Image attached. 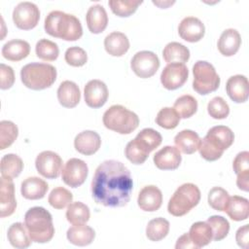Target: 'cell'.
Segmentation results:
<instances>
[{
    "instance_id": "cell-12",
    "label": "cell",
    "mask_w": 249,
    "mask_h": 249,
    "mask_svg": "<svg viewBox=\"0 0 249 249\" xmlns=\"http://www.w3.org/2000/svg\"><path fill=\"white\" fill-rule=\"evenodd\" d=\"M88 173L89 168L87 163L80 159L72 158L64 164L61 171V177L67 186L77 188L84 184L88 177Z\"/></svg>"
},
{
    "instance_id": "cell-17",
    "label": "cell",
    "mask_w": 249,
    "mask_h": 249,
    "mask_svg": "<svg viewBox=\"0 0 249 249\" xmlns=\"http://www.w3.org/2000/svg\"><path fill=\"white\" fill-rule=\"evenodd\" d=\"M182 160L180 151L173 146H164L154 155L155 165L161 170H174Z\"/></svg>"
},
{
    "instance_id": "cell-2",
    "label": "cell",
    "mask_w": 249,
    "mask_h": 249,
    "mask_svg": "<svg viewBox=\"0 0 249 249\" xmlns=\"http://www.w3.org/2000/svg\"><path fill=\"white\" fill-rule=\"evenodd\" d=\"M45 31L65 41H77L83 35L82 24L74 15L61 11H53L45 18Z\"/></svg>"
},
{
    "instance_id": "cell-23",
    "label": "cell",
    "mask_w": 249,
    "mask_h": 249,
    "mask_svg": "<svg viewBox=\"0 0 249 249\" xmlns=\"http://www.w3.org/2000/svg\"><path fill=\"white\" fill-rule=\"evenodd\" d=\"M57 99L61 106L73 108L78 105L81 99L80 89L72 81H63L57 89Z\"/></svg>"
},
{
    "instance_id": "cell-31",
    "label": "cell",
    "mask_w": 249,
    "mask_h": 249,
    "mask_svg": "<svg viewBox=\"0 0 249 249\" xmlns=\"http://www.w3.org/2000/svg\"><path fill=\"white\" fill-rule=\"evenodd\" d=\"M7 237L11 245L18 249H24L29 247L32 241L25 225L19 222L14 223L10 226L8 229Z\"/></svg>"
},
{
    "instance_id": "cell-39",
    "label": "cell",
    "mask_w": 249,
    "mask_h": 249,
    "mask_svg": "<svg viewBox=\"0 0 249 249\" xmlns=\"http://www.w3.org/2000/svg\"><path fill=\"white\" fill-rule=\"evenodd\" d=\"M142 4V1L135 0H110L108 5L111 11L118 17L126 18L135 13L138 6Z\"/></svg>"
},
{
    "instance_id": "cell-48",
    "label": "cell",
    "mask_w": 249,
    "mask_h": 249,
    "mask_svg": "<svg viewBox=\"0 0 249 249\" xmlns=\"http://www.w3.org/2000/svg\"><path fill=\"white\" fill-rule=\"evenodd\" d=\"M232 167L236 175L244 172H249V153L247 151L238 153L233 160Z\"/></svg>"
},
{
    "instance_id": "cell-3",
    "label": "cell",
    "mask_w": 249,
    "mask_h": 249,
    "mask_svg": "<svg viewBox=\"0 0 249 249\" xmlns=\"http://www.w3.org/2000/svg\"><path fill=\"white\" fill-rule=\"evenodd\" d=\"M233 140L234 134L230 127L226 125L213 126L200 140L199 154L205 160H217L222 157L224 151L231 146Z\"/></svg>"
},
{
    "instance_id": "cell-26",
    "label": "cell",
    "mask_w": 249,
    "mask_h": 249,
    "mask_svg": "<svg viewBox=\"0 0 249 249\" xmlns=\"http://www.w3.org/2000/svg\"><path fill=\"white\" fill-rule=\"evenodd\" d=\"M104 48L109 54L122 56L128 51L129 41L124 33L114 31L105 37Z\"/></svg>"
},
{
    "instance_id": "cell-37",
    "label": "cell",
    "mask_w": 249,
    "mask_h": 249,
    "mask_svg": "<svg viewBox=\"0 0 249 249\" xmlns=\"http://www.w3.org/2000/svg\"><path fill=\"white\" fill-rule=\"evenodd\" d=\"M173 108L179 114L180 118L188 119L195 115V113L196 112L197 101L194 96L190 94H184L176 99Z\"/></svg>"
},
{
    "instance_id": "cell-43",
    "label": "cell",
    "mask_w": 249,
    "mask_h": 249,
    "mask_svg": "<svg viewBox=\"0 0 249 249\" xmlns=\"http://www.w3.org/2000/svg\"><path fill=\"white\" fill-rule=\"evenodd\" d=\"M206 223L211 227L213 240L220 241L224 239L230 231V224L228 220L222 216L214 215L207 219Z\"/></svg>"
},
{
    "instance_id": "cell-20",
    "label": "cell",
    "mask_w": 249,
    "mask_h": 249,
    "mask_svg": "<svg viewBox=\"0 0 249 249\" xmlns=\"http://www.w3.org/2000/svg\"><path fill=\"white\" fill-rule=\"evenodd\" d=\"M226 90L232 101L236 103L245 102L249 94V83L247 78L243 75L231 76L227 81Z\"/></svg>"
},
{
    "instance_id": "cell-45",
    "label": "cell",
    "mask_w": 249,
    "mask_h": 249,
    "mask_svg": "<svg viewBox=\"0 0 249 249\" xmlns=\"http://www.w3.org/2000/svg\"><path fill=\"white\" fill-rule=\"evenodd\" d=\"M229 197V193L225 189L221 187H214L208 194V203L213 209L217 211H224Z\"/></svg>"
},
{
    "instance_id": "cell-18",
    "label": "cell",
    "mask_w": 249,
    "mask_h": 249,
    "mask_svg": "<svg viewBox=\"0 0 249 249\" xmlns=\"http://www.w3.org/2000/svg\"><path fill=\"white\" fill-rule=\"evenodd\" d=\"M137 203L143 211L154 212L159 210L162 203L161 191L154 185L144 187L138 195Z\"/></svg>"
},
{
    "instance_id": "cell-38",
    "label": "cell",
    "mask_w": 249,
    "mask_h": 249,
    "mask_svg": "<svg viewBox=\"0 0 249 249\" xmlns=\"http://www.w3.org/2000/svg\"><path fill=\"white\" fill-rule=\"evenodd\" d=\"M35 52L36 55L45 61H53L59 54L57 44L48 39L39 40L36 44Z\"/></svg>"
},
{
    "instance_id": "cell-4",
    "label": "cell",
    "mask_w": 249,
    "mask_h": 249,
    "mask_svg": "<svg viewBox=\"0 0 249 249\" xmlns=\"http://www.w3.org/2000/svg\"><path fill=\"white\" fill-rule=\"evenodd\" d=\"M24 225L32 241L49 242L54 234L51 213L41 206L31 207L24 215Z\"/></svg>"
},
{
    "instance_id": "cell-50",
    "label": "cell",
    "mask_w": 249,
    "mask_h": 249,
    "mask_svg": "<svg viewBox=\"0 0 249 249\" xmlns=\"http://www.w3.org/2000/svg\"><path fill=\"white\" fill-rule=\"evenodd\" d=\"M249 225H244L240 227L235 234V240L239 247L246 249L248 247L249 240Z\"/></svg>"
},
{
    "instance_id": "cell-19",
    "label": "cell",
    "mask_w": 249,
    "mask_h": 249,
    "mask_svg": "<svg viewBox=\"0 0 249 249\" xmlns=\"http://www.w3.org/2000/svg\"><path fill=\"white\" fill-rule=\"evenodd\" d=\"M101 146V139L93 130H84L77 134L74 139L75 149L83 155L90 156L96 153Z\"/></svg>"
},
{
    "instance_id": "cell-14",
    "label": "cell",
    "mask_w": 249,
    "mask_h": 249,
    "mask_svg": "<svg viewBox=\"0 0 249 249\" xmlns=\"http://www.w3.org/2000/svg\"><path fill=\"white\" fill-rule=\"evenodd\" d=\"M108 89L105 83L94 79L87 83L84 89V96L86 104L90 108L102 107L108 99Z\"/></svg>"
},
{
    "instance_id": "cell-22",
    "label": "cell",
    "mask_w": 249,
    "mask_h": 249,
    "mask_svg": "<svg viewBox=\"0 0 249 249\" xmlns=\"http://www.w3.org/2000/svg\"><path fill=\"white\" fill-rule=\"evenodd\" d=\"M49 190V185L43 179L33 176L22 181L20 187L21 196L26 199L36 200L45 196Z\"/></svg>"
},
{
    "instance_id": "cell-34",
    "label": "cell",
    "mask_w": 249,
    "mask_h": 249,
    "mask_svg": "<svg viewBox=\"0 0 249 249\" xmlns=\"http://www.w3.org/2000/svg\"><path fill=\"white\" fill-rule=\"evenodd\" d=\"M0 166L2 177L14 179L21 173L23 169V162L18 155L7 154L2 157Z\"/></svg>"
},
{
    "instance_id": "cell-53",
    "label": "cell",
    "mask_w": 249,
    "mask_h": 249,
    "mask_svg": "<svg viewBox=\"0 0 249 249\" xmlns=\"http://www.w3.org/2000/svg\"><path fill=\"white\" fill-rule=\"evenodd\" d=\"M153 3L155 4V5H157V6H159V7H160L161 9H165V8H167L169 5H172V4H174L175 2L174 1H172V2H170V1H167V2H161V1H159V2H157V1H153Z\"/></svg>"
},
{
    "instance_id": "cell-10",
    "label": "cell",
    "mask_w": 249,
    "mask_h": 249,
    "mask_svg": "<svg viewBox=\"0 0 249 249\" xmlns=\"http://www.w3.org/2000/svg\"><path fill=\"white\" fill-rule=\"evenodd\" d=\"M130 67L136 76L146 79L154 76L160 67L158 55L150 51L136 53L130 62Z\"/></svg>"
},
{
    "instance_id": "cell-21",
    "label": "cell",
    "mask_w": 249,
    "mask_h": 249,
    "mask_svg": "<svg viewBox=\"0 0 249 249\" xmlns=\"http://www.w3.org/2000/svg\"><path fill=\"white\" fill-rule=\"evenodd\" d=\"M89 30L93 34H99L105 30L108 24V16L103 6L99 4L89 8L86 16Z\"/></svg>"
},
{
    "instance_id": "cell-32",
    "label": "cell",
    "mask_w": 249,
    "mask_h": 249,
    "mask_svg": "<svg viewBox=\"0 0 249 249\" xmlns=\"http://www.w3.org/2000/svg\"><path fill=\"white\" fill-rule=\"evenodd\" d=\"M189 235L196 249L206 246L213 238L211 227L206 222L194 223L190 228Z\"/></svg>"
},
{
    "instance_id": "cell-52",
    "label": "cell",
    "mask_w": 249,
    "mask_h": 249,
    "mask_svg": "<svg viewBox=\"0 0 249 249\" xmlns=\"http://www.w3.org/2000/svg\"><path fill=\"white\" fill-rule=\"evenodd\" d=\"M236 185L239 190L248 192L249 190V172L240 173L236 178Z\"/></svg>"
},
{
    "instance_id": "cell-49",
    "label": "cell",
    "mask_w": 249,
    "mask_h": 249,
    "mask_svg": "<svg viewBox=\"0 0 249 249\" xmlns=\"http://www.w3.org/2000/svg\"><path fill=\"white\" fill-rule=\"evenodd\" d=\"M0 75H1V82H0L1 89H10L15 83V73H14L13 68L4 63H1L0 64Z\"/></svg>"
},
{
    "instance_id": "cell-6",
    "label": "cell",
    "mask_w": 249,
    "mask_h": 249,
    "mask_svg": "<svg viewBox=\"0 0 249 249\" xmlns=\"http://www.w3.org/2000/svg\"><path fill=\"white\" fill-rule=\"evenodd\" d=\"M103 124L106 128L120 134H129L139 124L138 116L122 105H112L103 114Z\"/></svg>"
},
{
    "instance_id": "cell-16",
    "label": "cell",
    "mask_w": 249,
    "mask_h": 249,
    "mask_svg": "<svg viewBox=\"0 0 249 249\" xmlns=\"http://www.w3.org/2000/svg\"><path fill=\"white\" fill-rule=\"evenodd\" d=\"M179 36L190 43L198 42L205 33V27L202 21L196 17L184 18L178 26Z\"/></svg>"
},
{
    "instance_id": "cell-33",
    "label": "cell",
    "mask_w": 249,
    "mask_h": 249,
    "mask_svg": "<svg viewBox=\"0 0 249 249\" xmlns=\"http://www.w3.org/2000/svg\"><path fill=\"white\" fill-rule=\"evenodd\" d=\"M162 56L167 63H185L190 58V51L181 43L170 42L164 47L162 51Z\"/></svg>"
},
{
    "instance_id": "cell-30",
    "label": "cell",
    "mask_w": 249,
    "mask_h": 249,
    "mask_svg": "<svg viewBox=\"0 0 249 249\" xmlns=\"http://www.w3.org/2000/svg\"><path fill=\"white\" fill-rule=\"evenodd\" d=\"M133 140L143 152L149 155L152 151L160 145L162 137L160 132L153 128H144L136 135Z\"/></svg>"
},
{
    "instance_id": "cell-28",
    "label": "cell",
    "mask_w": 249,
    "mask_h": 249,
    "mask_svg": "<svg viewBox=\"0 0 249 249\" xmlns=\"http://www.w3.org/2000/svg\"><path fill=\"white\" fill-rule=\"evenodd\" d=\"M200 138L196 132L191 129H184L176 134L174 137L175 147L186 155L194 154L198 150Z\"/></svg>"
},
{
    "instance_id": "cell-36",
    "label": "cell",
    "mask_w": 249,
    "mask_h": 249,
    "mask_svg": "<svg viewBox=\"0 0 249 249\" xmlns=\"http://www.w3.org/2000/svg\"><path fill=\"white\" fill-rule=\"evenodd\" d=\"M169 231V222L161 217L151 220L146 228V235L151 241L163 239Z\"/></svg>"
},
{
    "instance_id": "cell-47",
    "label": "cell",
    "mask_w": 249,
    "mask_h": 249,
    "mask_svg": "<svg viewBox=\"0 0 249 249\" xmlns=\"http://www.w3.org/2000/svg\"><path fill=\"white\" fill-rule=\"evenodd\" d=\"M124 155L126 159L134 164H142L148 159L149 155L143 152L134 142V140L129 141L124 149Z\"/></svg>"
},
{
    "instance_id": "cell-1",
    "label": "cell",
    "mask_w": 249,
    "mask_h": 249,
    "mask_svg": "<svg viewBox=\"0 0 249 249\" xmlns=\"http://www.w3.org/2000/svg\"><path fill=\"white\" fill-rule=\"evenodd\" d=\"M133 181L128 168L121 161L108 160L95 169L91 181V194L96 203L107 207L127 204Z\"/></svg>"
},
{
    "instance_id": "cell-51",
    "label": "cell",
    "mask_w": 249,
    "mask_h": 249,
    "mask_svg": "<svg viewBox=\"0 0 249 249\" xmlns=\"http://www.w3.org/2000/svg\"><path fill=\"white\" fill-rule=\"evenodd\" d=\"M175 248L176 249H196V247L195 246V244L193 243V241L190 238L189 233H184L183 235H181L178 239L177 242L175 244Z\"/></svg>"
},
{
    "instance_id": "cell-25",
    "label": "cell",
    "mask_w": 249,
    "mask_h": 249,
    "mask_svg": "<svg viewBox=\"0 0 249 249\" xmlns=\"http://www.w3.org/2000/svg\"><path fill=\"white\" fill-rule=\"evenodd\" d=\"M224 211L233 221H244L249 216V201L243 196H232L229 197Z\"/></svg>"
},
{
    "instance_id": "cell-35",
    "label": "cell",
    "mask_w": 249,
    "mask_h": 249,
    "mask_svg": "<svg viewBox=\"0 0 249 249\" xmlns=\"http://www.w3.org/2000/svg\"><path fill=\"white\" fill-rule=\"evenodd\" d=\"M89 208L81 201L71 202L66 210V219L72 225L86 224L89 220Z\"/></svg>"
},
{
    "instance_id": "cell-40",
    "label": "cell",
    "mask_w": 249,
    "mask_h": 249,
    "mask_svg": "<svg viewBox=\"0 0 249 249\" xmlns=\"http://www.w3.org/2000/svg\"><path fill=\"white\" fill-rule=\"evenodd\" d=\"M73 199V195L70 191L63 187L54 188L49 195L48 201L50 205L55 209H63L68 206Z\"/></svg>"
},
{
    "instance_id": "cell-15",
    "label": "cell",
    "mask_w": 249,
    "mask_h": 249,
    "mask_svg": "<svg viewBox=\"0 0 249 249\" xmlns=\"http://www.w3.org/2000/svg\"><path fill=\"white\" fill-rule=\"evenodd\" d=\"M17 208L13 179L1 176L0 179V217L11 216Z\"/></svg>"
},
{
    "instance_id": "cell-29",
    "label": "cell",
    "mask_w": 249,
    "mask_h": 249,
    "mask_svg": "<svg viewBox=\"0 0 249 249\" xmlns=\"http://www.w3.org/2000/svg\"><path fill=\"white\" fill-rule=\"evenodd\" d=\"M66 236L68 241L74 245L87 246L93 241L95 237V232L92 228L85 224L73 225L71 228L68 229Z\"/></svg>"
},
{
    "instance_id": "cell-44",
    "label": "cell",
    "mask_w": 249,
    "mask_h": 249,
    "mask_svg": "<svg viewBox=\"0 0 249 249\" xmlns=\"http://www.w3.org/2000/svg\"><path fill=\"white\" fill-rule=\"evenodd\" d=\"M207 112L213 119L222 120L229 116L230 107L224 98L215 96L208 102Z\"/></svg>"
},
{
    "instance_id": "cell-11",
    "label": "cell",
    "mask_w": 249,
    "mask_h": 249,
    "mask_svg": "<svg viewBox=\"0 0 249 249\" xmlns=\"http://www.w3.org/2000/svg\"><path fill=\"white\" fill-rule=\"evenodd\" d=\"M35 166L43 177L55 179L62 171V160L58 154L53 151H43L37 156Z\"/></svg>"
},
{
    "instance_id": "cell-9",
    "label": "cell",
    "mask_w": 249,
    "mask_h": 249,
    "mask_svg": "<svg viewBox=\"0 0 249 249\" xmlns=\"http://www.w3.org/2000/svg\"><path fill=\"white\" fill-rule=\"evenodd\" d=\"M39 19V8L32 2H20L15 7L13 11L14 23L19 29L30 30L38 24Z\"/></svg>"
},
{
    "instance_id": "cell-5",
    "label": "cell",
    "mask_w": 249,
    "mask_h": 249,
    "mask_svg": "<svg viewBox=\"0 0 249 249\" xmlns=\"http://www.w3.org/2000/svg\"><path fill=\"white\" fill-rule=\"evenodd\" d=\"M22 84L33 90L50 88L56 80V69L52 64L31 62L20 70Z\"/></svg>"
},
{
    "instance_id": "cell-7",
    "label": "cell",
    "mask_w": 249,
    "mask_h": 249,
    "mask_svg": "<svg viewBox=\"0 0 249 249\" xmlns=\"http://www.w3.org/2000/svg\"><path fill=\"white\" fill-rule=\"evenodd\" d=\"M199 200L200 191L197 186L193 183H185L174 192L169 199L167 205L168 213L175 217L184 216L196 206Z\"/></svg>"
},
{
    "instance_id": "cell-8",
    "label": "cell",
    "mask_w": 249,
    "mask_h": 249,
    "mask_svg": "<svg viewBox=\"0 0 249 249\" xmlns=\"http://www.w3.org/2000/svg\"><path fill=\"white\" fill-rule=\"evenodd\" d=\"M193 89L199 94L206 95L215 91L220 85V77L214 66L204 60H198L193 66Z\"/></svg>"
},
{
    "instance_id": "cell-24",
    "label": "cell",
    "mask_w": 249,
    "mask_h": 249,
    "mask_svg": "<svg viewBox=\"0 0 249 249\" xmlns=\"http://www.w3.org/2000/svg\"><path fill=\"white\" fill-rule=\"evenodd\" d=\"M241 45V37L236 29L224 30L218 40V50L225 56H231L237 53Z\"/></svg>"
},
{
    "instance_id": "cell-42",
    "label": "cell",
    "mask_w": 249,
    "mask_h": 249,
    "mask_svg": "<svg viewBox=\"0 0 249 249\" xmlns=\"http://www.w3.org/2000/svg\"><path fill=\"white\" fill-rule=\"evenodd\" d=\"M18 135V126L11 121L0 122V150L10 147Z\"/></svg>"
},
{
    "instance_id": "cell-27",
    "label": "cell",
    "mask_w": 249,
    "mask_h": 249,
    "mask_svg": "<svg viewBox=\"0 0 249 249\" xmlns=\"http://www.w3.org/2000/svg\"><path fill=\"white\" fill-rule=\"evenodd\" d=\"M1 53L3 57L10 61H19L29 54L30 45L24 40L13 39L4 44Z\"/></svg>"
},
{
    "instance_id": "cell-41",
    "label": "cell",
    "mask_w": 249,
    "mask_h": 249,
    "mask_svg": "<svg viewBox=\"0 0 249 249\" xmlns=\"http://www.w3.org/2000/svg\"><path fill=\"white\" fill-rule=\"evenodd\" d=\"M180 116L174 108L164 107L160 110L156 117V123L162 128L173 129L175 128L180 122Z\"/></svg>"
},
{
    "instance_id": "cell-46",
    "label": "cell",
    "mask_w": 249,
    "mask_h": 249,
    "mask_svg": "<svg viewBox=\"0 0 249 249\" xmlns=\"http://www.w3.org/2000/svg\"><path fill=\"white\" fill-rule=\"evenodd\" d=\"M64 59L67 64L74 67H81L88 61V54L86 51L80 47H70L66 50Z\"/></svg>"
},
{
    "instance_id": "cell-13",
    "label": "cell",
    "mask_w": 249,
    "mask_h": 249,
    "mask_svg": "<svg viewBox=\"0 0 249 249\" xmlns=\"http://www.w3.org/2000/svg\"><path fill=\"white\" fill-rule=\"evenodd\" d=\"M189 70L185 63H168L160 74V82L163 88L169 90L181 88L188 80Z\"/></svg>"
}]
</instances>
